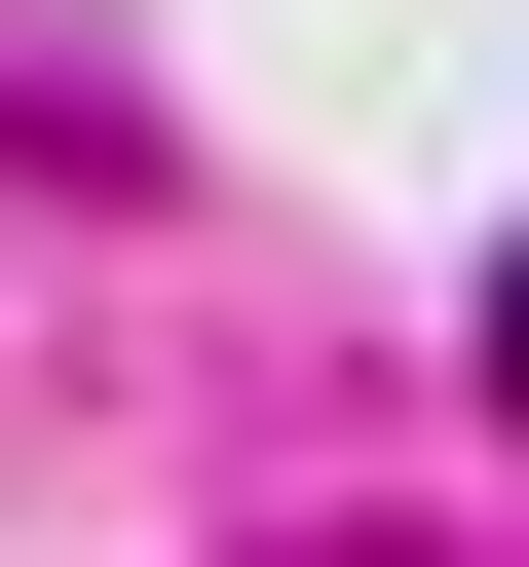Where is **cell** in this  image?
<instances>
[{
  "instance_id": "6da1fadb",
  "label": "cell",
  "mask_w": 529,
  "mask_h": 567,
  "mask_svg": "<svg viewBox=\"0 0 529 567\" xmlns=\"http://www.w3.org/2000/svg\"><path fill=\"white\" fill-rule=\"evenodd\" d=\"M491 379H529V303H491Z\"/></svg>"
}]
</instances>
